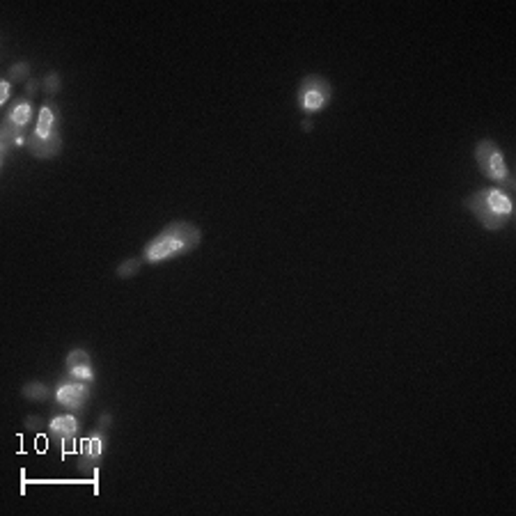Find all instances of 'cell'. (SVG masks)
<instances>
[{"mask_svg": "<svg viewBox=\"0 0 516 516\" xmlns=\"http://www.w3.org/2000/svg\"><path fill=\"white\" fill-rule=\"evenodd\" d=\"M200 241H202L200 227H195L189 220H172L170 225L163 227L161 232L145 246L142 260L149 264L175 260V257L186 255V253H191L193 248H198Z\"/></svg>", "mask_w": 516, "mask_h": 516, "instance_id": "cell-1", "label": "cell"}, {"mask_svg": "<svg viewBox=\"0 0 516 516\" xmlns=\"http://www.w3.org/2000/svg\"><path fill=\"white\" fill-rule=\"evenodd\" d=\"M466 207L473 211L479 225L486 229H503L512 218V195L503 189H482L466 198Z\"/></svg>", "mask_w": 516, "mask_h": 516, "instance_id": "cell-2", "label": "cell"}, {"mask_svg": "<svg viewBox=\"0 0 516 516\" xmlns=\"http://www.w3.org/2000/svg\"><path fill=\"white\" fill-rule=\"evenodd\" d=\"M475 161L479 165V170L496 184H507L512 189V177H510V168L503 156V149L496 145L493 140H479L475 145Z\"/></svg>", "mask_w": 516, "mask_h": 516, "instance_id": "cell-3", "label": "cell"}, {"mask_svg": "<svg viewBox=\"0 0 516 516\" xmlns=\"http://www.w3.org/2000/svg\"><path fill=\"white\" fill-rule=\"evenodd\" d=\"M333 101V85L326 78L310 74L301 81L296 90V103L303 113H319Z\"/></svg>", "mask_w": 516, "mask_h": 516, "instance_id": "cell-4", "label": "cell"}, {"mask_svg": "<svg viewBox=\"0 0 516 516\" xmlns=\"http://www.w3.org/2000/svg\"><path fill=\"white\" fill-rule=\"evenodd\" d=\"M56 399L67 408H81L90 399V388H87L85 381L69 377L65 381H60V386L56 390Z\"/></svg>", "mask_w": 516, "mask_h": 516, "instance_id": "cell-5", "label": "cell"}, {"mask_svg": "<svg viewBox=\"0 0 516 516\" xmlns=\"http://www.w3.org/2000/svg\"><path fill=\"white\" fill-rule=\"evenodd\" d=\"M67 372L69 377L81 379V381H92L94 379V367L92 358L85 349H74L67 355Z\"/></svg>", "mask_w": 516, "mask_h": 516, "instance_id": "cell-6", "label": "cell"}, {"mask_svg": "<svg viewBox=\"0 0 516 516\" xmlns=\"http://www.w3.org/2000/svg\"><path fill=\"white\" fill-rule=\"evenodd\" d=\"M25 145H28L32 156H37V158H53V156L60 154L62 138H60V131L53 133L51 138H39V136H34V133H30L28 142H25Z\"/></svg>", "mask_w": 516, "mask_h": 516, "instance_id": "cell-7", "label": "cell"}, {"mask_svg": "<svg viewBox=\"0 0 516 516\" xmlns=\"http://www.w3.org/2000/svg\"><path fill=\"white\" fill-rule=\"evenodd\" d=\"M103 446H106V436L101 432H94L92 436H87L83 441V461H81V470L83 473H92V468L87 464L94 466V461L103 455Z\"/></svg>", "mask_w": 516, "mask_h": 516, "instance_id": "cell-8", "label": "cell"}, {"mask_svg": "<svg viewBox=\"0 0 516 516\" xmlns=\"http://www.w3.org/2000/svg\"><path fill=\"white\" fill-rule=\"evenodd\" d=\"M51 432L53 436H58L62 441H71L78 434V420L74 415H56L51 420Z\"/></svg>", "mask_w": 516, "mask_h": 516, "instance_id": "cell-9", "label": "cell"}, {"mask_svg": "<svg viewBox=\"0 0 516 516\" xmlns=\"http://www.w3.org/2000/svg\"><path fill=\"white\" fill-rule=\"evenodd\" d=\"M58 131V118H56V111L51 108V106H42L39 111V118H37V127H34V136L39 138H51L53 133Z\"/></svg>", "mask_w": 516, "mask_h": 516, "instance_id": "cell-10", "label": "cell"}, {"mask_svg": "<svg viewBox=\"0 0 516 516\" xmlns=\"http://www.w3.org/2000/svg\"><path fill=\"white\" fill-rule=\"evenodd\" d=\"M23 397L30 399V402H44L49 397V388L42 381H34V384H28L23 388Z\"/></svg>", "mask_w": 516, "mask_h": 516, "instance_id": "cell-11", "label": "cell"}, {"mask_svg": "<svg viewBox=\"0 0 516 516\" xmlns=\"http://www.w3.org/2000/svg\"><path fill=\"white\" fill-rule=\"evenodd\" d=\"M7 76H10V78H7V81H25V78H28L30 76V65H28V62H19V65H14L10 71H7Z\"/></svg>", "mask_w": 516, "mask_h": 516, "instance_id": "cell-12", "label": "cell"}, {"mask_svg": "<svg viewBox=\"0 0 516 516\" xmlns=\"http://www.w3.org/2000/svg\"><path fill=\"white\" fill-rule=\"evenodd\" d=\"M140 269V262L138 260H124L120 266H118V278H131V275H136Z\"/></svg>", "mask_w": 516, "mask_h": 516, "instance_id": "cell-13", "label": "cell"}, {"mask_svg": "<svg viewBox=\"0 0 516 516\" xmlns=\"http://www.w3.org/2000/svg\"><path fill=\"white\" fill-rule=\"evenodd\" d=\"M44 92H49V94H56L60 90V74L58 71H51V74H46V78H44Z\"/></svg>", "mask_w": 516, "mask_h": 516, "instance_id": "cell-14", "label": "cell"}, {"mask_svg": "<svg viewBox=\"0 0 516 516\" xmlns=\"http://www.w3.org/2000/svg\"><path fill=\"white\" fill-rule=\"evenodd\" d=\"M10 90H12L10 81H0V103H5L7 99H10Z\"/></svg>", "mask_w": 516, "mask_h": 516, "instance_id": "cell-15", "label": "cell"}, {"mask_svg": "<svg viewBox=\"0 0 516 516\" xmlns=\"http://www.w3.org/2000/svg\"><path fill=\"white\" fill-rule=\"evenodd\" d=\"M34 87H37V83L30 81V83H28V94H32V92H34Z\"/></svg>", "mask_w": 516, "mask_h": 516, "instance_id": "cell-16", "label": "cell"}]
</instances>
